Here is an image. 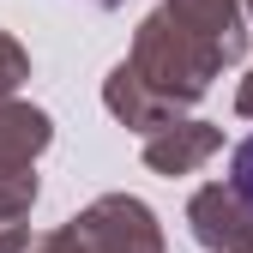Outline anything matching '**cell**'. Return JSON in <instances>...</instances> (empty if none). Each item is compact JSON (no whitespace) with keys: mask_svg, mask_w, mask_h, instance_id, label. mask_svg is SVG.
<instances>
[{"mask_svg":"<svg viewBox=\"0 0 253 253\" xmlns=\"http://www.w3.org/2000/svg\"><path fill=\"white\" fill-rule=\"evenodd\" d=\"M90 6H126V0H90Z\"/></svg>","mask_w":253,"mask_h":253,"instance_id":"4fadbf2b","label":"cell"},{"mask_svg":"<svg viewBox=\"0 0 253 253\" xmlns=\"http://www.w3.org/2000/svg\"><path fill=\"white\" fill-rule=\"evenodd\" d=\"M229 181H235L241 193L253 199V133H247V139H241V145L229 151Z\"/></svg>","mask_w":253,"mask_h":253,"instance_id":"30bf717a","label":"cell"},{"mask_svg":"<svg viewBox=\"0 0 253 253\" xmlns=\"http://www.w3.org/2000/svg\"><path fill=\"white\" fill-rule=\"evenodd\" d=\"M54 145V121L37 103L0 97V163H37V157Z\"/></svg>","mask_w":253,"mask_h":253,"instance_id":"8992f818","label":"cell"},{"mask_svg":"<svg viewBox=\"0 0 253 253\" xmlns=\"http://www.w3.org/2000/svg\"><path fill=\"white\" fill-rule=\"evenodd\" d=\"M73 253H163V223L139 193H103L67 217Z\"/></svg>","mask_w":253,"mask_h":253,"instance_id":"7a4b0ae2","label":"cell"},{"mask_svg":"<svg viewBox=\"0 0 253 253\" xmlns=\"http://www.w3.org/2000/svg\"><path fill=\"white\" fill-rule=\"evenodd\" d=\"M169 6L193 24V30H205V37L223 48V60L235 67V60H247V6L241 0H169Z\"/></svg>","mask_w":253,"mask_h":253,"instance_id":"52a82bcc","label":"cell"},{"mask_svg":"<svg viewBox=\"0 0 253 253\" xmlns=\"http://www.w3.org/2000/svg\"><path fill=\"white\" fill-rule=\"evenodd\" d=\"M235 115H247V121H253V67H247V79L235 84Z\"/></svg>","mask_w":253,"mask_h":253,"instance_id":"7c38bea8","label":"cell"},{"mask_svg":"<svg viewBox=\"0 0 253 253\" xmlns=\"http://www.w3.org/2000/svg\"><path fill=\"white\" fill-rule=\"evenodd\" d=\"M187 235L205 253H253V199L223 175L187 199Z\"/></svg>","mask_w":253,"mask_h":253,"instance_id":"3957f363","label":"cell"},{"mask_svg":"<svg viewBox=\"0 0 253 253\" xmlns=\"http://www.w3.org/2000/svg\"><path fill=\"white\" fill-rule=\"evenodd\" d=\"M223 151V126L217 121H199V115H181L169 126H157V133H145V169L151 175H199L211 157Z\"/></svg>","mask_w":253,"mask_h":253,"instance_id":"277c9868","label":"cell"},{"mask_svg":"<svg viewBox=\"0 0 253 253\" xmlns=\"http://www.w3.org/2000/svg\"><path fill=\"white\" fill-rule=\"evenodd\" d=\"M30 217H0V253H30Z\"/></svg>","mask_w":253,"mask_h":253,"instance_id":"8fae6325","label":"cell"},{"mask_svg":"<svg viewBox=\"0 0 253 253\" xmlns=\"http://www.w3.org/2000/svg\"><path fill=\"white\" fill-rule=\"evenodd\" d=\"M241 6H247V18H253V0H241Z\"/></svg>","mask_w":253,"mask_h":253,"instance_id":"5bb4252c","label":"cell"},{"mask_svg":"<svg viewBox=\"0 0 253 253\" xmlns=\"http://www.w3.org/2000/svg\"><path fill=\"white\" fill-rule=\"evenodd\" d=\"M103 109L126 126V133H157V126H169V121H181V109L169 103V97H157V90L133 73V60H115L109 67V79H103Z\"/></svg>","mask_w":253,"mask_h":253,"instance_id":"5b68a950","label":"cell"},{"mask_svg":"<svg viewBox=\"0 0 253 253\" xmlns=\"http://www.w3.org/2000/svg\"><path fill=\"white\" fill-rule=\"evenodd\" d=\"M37 193H42L37 163H0V217H30Z\"/></svg>","mask_w":253,"mask_h":253,"instance_id":"ba28073f","label":"cell"},{"mask_svg":"<svg viewBox=\"0 0 253 253\" xmlns=\"http://www.w3.org/2000/svg\"><path fill=\"white\" fill-rule=\"evenodd\" d=\"M126 60H133V73L157 90V97H169L181 115L193 109L205 90L223 79V67H229L223 48H217L205 30H193V24L169 6V0H163L157 12L139 18V30H133V54H126Z\"/></svg>","mask_w":253,"mask_h":253,"instance_id":"6da1fadb","label":"cell"},{"mask_svg":"<svg viewBox=\"0 0 253 253\" xmlns=\"http://www.w3.org/2000/svg\"><path fill=\"white\" fill-rule=\"evenodd\" d=\"M24 79H30V54H24V42L12 37V30H0V97H12Z\"/></svg>","mask_w":253,"mask_h":253,"instance_id":"9c48e42d","label":"cell"}]
</instances>
